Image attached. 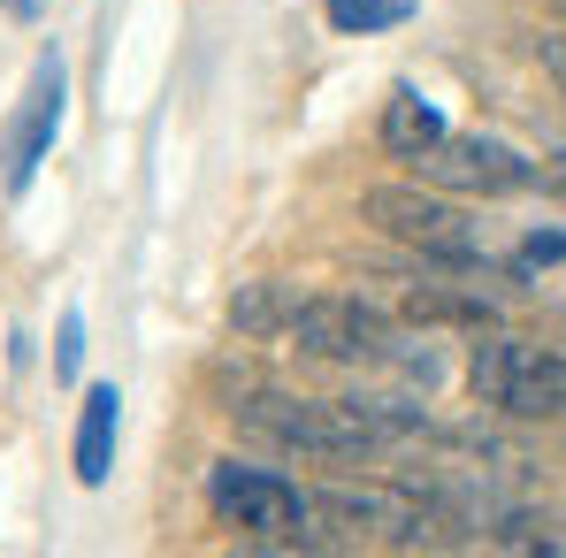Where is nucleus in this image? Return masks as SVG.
Here are the masks:
<instances>
[{"mask_svg":"<svg viewBox=\"0 0 566 558\" xmlns=\"http://www.w3.org/2000/svg\"><path fill=\"white\" fill-rule=\"evenodd\" d=\"M245 436L276 444V452H306V460H368L382 452V429L368 421L360 398L329 406V398H291V390H253L245 406H230Z\"/></svg>","mask_w":566,"mask_h":558,"instance_id":"obj_1","label":"nucleus"},{"mask_svg":"<svg viewBox=\"0 0 566 558\" xmlns=\"http://www.w3.org/2000/svg\"><path fill=\"white\" fill-rule=\"evenodd\" d=\"M468 390L482 406L513 413V421H552V413H566V352H544L528 337H505L490 322L482 345H474V360H468Z\"/></svg>","mask_w":566,"mask_h":558,"instance_id":"obj_2","label":"nucleus"},{"mask_svg":"<svg viewBox=\"0 0 566 558\" xmlns=\"http://www.w3.org/2000/svg\"><path fill=\"white\" fill-rule=\"evenodd\" d=\"M207 505H214L222 528H238L253 544H314V489H298L276 466L222 460L207 474Z\"/></svg>","mask_w":566,"mask_h":558,"instance_id":"obj_3","label":"nucleus"},{"mask_svg":"<svg viewBox=\"0 0 566 558\" xmlns=\"http://www.w3.org/2000/svg\"><path fill=\"white\" fill-rule=\"evenodd\" d=\"M360 214L376 222L382 238H398V245H413V253H429V261H444V269H474V261H482L474 222L437 185H376L360 199Z\"/></svg>","mask_w":566,"mask_h":558,"instance_id":"obj_4","label":"nucleus"},{"mask_svg":"<svg viewBox=\"0 0 566 558\" xmlns=\"http://www.w3.org/2000/svg\"><path fill=\"white\" fill-rule=\"evenodd\" d=\"M291 345L314 352V360H390V322L382 306L353 298V291H322V298H298L291 314Z\"/></svg>","mask_w":566,"mask_h":558,"instance_id":"obj_5","label":"nucleus"},{"mask_svg":"<svg viewBox=\"0 0 566 558\" xmlns=\"http://www.w3.org/2000/svg\"><path fill=\"white\" fill-rule=\"evenodd\" d=\"M413 177L421 185H437V191H474V199H505V191H528L536 185V161H521L505 138H437L421 161H413Z\"/></svg>","mask_w":566,"mask_h":558,"instance_id":"obj_6","label":"nucleus"},{"mask_svg":"<svg viewBox=\"0 0 566 558\" xmlns=\"http://www.w3.org/2000/svg\"><path fill=\"white\" fill-rule=\"evenodd\" d=\"M421 513V497L413 489H398V482H329V489H314V536L322 528H337V536H390L398 544V528Z\"/></svg>","mask_w":566,"mask_h":558,"instance_id":"obj_7","label":"nucleus"},{"mask_svg":"<svg viewBox=\"0 0 566 558\" xmlns=\"http://www.w3.org/2000/svg\"><path fill=\"white\" fill-rule=\"evenodd\" d=\"M62 99H70V85H62V54H46V62L31 70V93H23V107H15V130H8V191H31L39 161L54 154Z\"/></svg>","mask_w":566,"mask_h":558,"instance_id":"obj_8","label":"nucleus"},{"mask_svg":"<svg viewBox=\"0 0 566 558\" xmlns=\"http://www.w3.org/2000/svg\"><path fill=\"white\" fill-rule=\"evenodd\" d=\"M115 429H123V398H115V382H93L77 406V482L85 489H99L115 466Z\"/></svg>","mask_w":566,"mask_h":558,"instance_id":"obj_9","label":"nucleus"},{"mask_svg":"<svg viewBox=\"0 0 566 558\" xmlns=\"http://www.w3.org/2000/svg\"><path fill=\"white\" fill-rule=\"evenodd\" d=\"M437 138H444V107H437L429 93L398 85V93L382 99V154H398V161H421Z\"/></svg>","mask_w":566,"mask_h":558,"instance_id":"obj_10","label":"nucleus"},{"mask_svg":"<svg viewBox=\"0 0 566 558\" xmlns=\"http://www.w3.org/2000/svg\"><path fill=\"white\" fill-rule=\"evenodd\" d=\"M398 314H406L413 329H474V337L497 322V306H490L482 291H444V283H413Z\"/></svg>","mask_w":566,"mask_h":558,"instance_id":"obj_11","label":"nucleus"},{"mask_svg":"<svg viewBox=\"0 0 566 558\" xmlns=\"http://www.w3.org/2000/svg\"><path fill=\"white\" fill-rule=\"evenodd\" d=\"M291 314H298V298L283 283H238V298H230L238 337H291Z\"/></svg>","mask_w":566,"mask_h":558,"instance_id":"obj_12","label":"nucleus"},{"mask_svg":"<svg viewBox=\"0 0 566 558\" xmlns=\"http://www.w3.org/2000/svg\"><path fill=\"white\" fill-rule=\"evenodd\" d=\"M490 544L497 551H566V513H497L490 520Z\"/></svg>","mask_w":566,"mask_h":558,"instance_id":"obj_13","label":"nucleus"},{"mask_svg":"<svg viewBox=\"0 0 566 558\" xmlns=\"http://www.w3.org/2000/svg\"><path fill=\"white\" fill-rule=\"evenodd\" d=\"M406 15H413V0H329V23H337L345 39L390 31V23H406Z\"/></svg>","mask_w":566,"mask_h":558,"instance_id":"obj_14","label":"nucleus"},{"mask_svg":"<svg viewBox=\"0 0 566 558\" xmlns=\"http://www.w3.org/2000/svg\"><path fill=\"white\" fill-rule=\"evenodd\" d=\"M77 368H85V306H70L62 314V337H54V375L77 382Z\"/></svg>","mask_w":566,"mask_h":558,"instance_id":"obj_15","label":"nucleus"},{"mask_svg":"<svg viewBox=\"0 0 566 558\" xmlns=\"http://www.w3.org/2000/svg\"><path fill=\"white\" fill-rule=\"evenodd\" d=\"M552 261H566V230H528L521 253H513V276H536V269H552Z\"/></svg>","mask_w":566,"mask_h":558,"instance_id":"obj_16","label":"nucleus"},{"mask_svg":"<svg viewBox=\"0 0 566 558\" xmlns=\"http://www.w3.org/2000/svg\"><path fill=\"white\" fill-rule=\"evenodd\" d=\"M536 54H544V70H552V77H559V85H566V31H552V39H544Z\"/></svg>","mask_w":566,"mask_h":558,"instance_id":"obj_17","label":"nucleus"},{"mask_svg":"<svg viewBox=\"0 0 566 558\" xmlns=\"http://www.w3.org/2000/svg\"><path fill=\"white\" fill-rule=\"evenodd\" d=\"M544 177H552V185L566 191V154H552V169H544Z\"/></svg>","mask_w":566,"mask_h":558,"instance_id":"obj_18","label":"nucleus"}]
</instances>
